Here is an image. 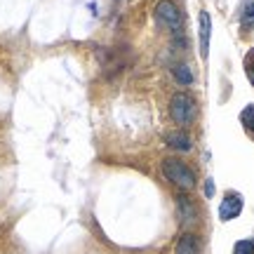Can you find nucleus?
<instances>
[{
    "instance_id": "2",
    "label": "nucleus",
    "mask_w": 254,
    "mask_h": 254,
    "mask_svg": "<svg viewBox=\"0 0 254 254\" xmlns=\"http://www.w3.org/2000/svg\"><path fill=\"white\" fill-rule=\"evenodd\" d=\"M163 172L174 186H179L182 190L195 189V182H198V179H195V172H193L186 163H182V160H177V158L163 160Z\"/></svg>"
},
{
    "instance_id": "12",
    "label": "nucleus",
    "mask_w": 254,
    "mask_h": 254,
    "mask_svg": "<svg viewBox=\"0 0 254 254\" xmlns=\"http://www.w3.org/2000/svg\"><path fill=\"white\" fill-rule=\"evenodd\" d=\"M254 17V0H243L240 2V19L247 21V19Z\"/></svg>"
},
{
    "instance_id": "13",
    "label": "nucleus",
    "mask_w": 254,
    "mask_h": 254,
    "mask_svg": "<svg viewBox=\"0 0 254 254\" xmlns=\"http://www.w3.org/2000/svg\"><path fill=\"white\" fill-rule=\"evenodd\" d=\"M233 254H254L252 240H238L236 245H233Z\"/></svg>"
},
{
    "instance_id": "7",
    "label": "nucleus",
    "mask_w": 254,
    "mask_h": 254,
    "mask_svg": "<svg viewBox=\"0 0 254 254\" xmlns=\"http://www.w3.org/2000/svg\"><path fill=\"white\" fill-rule=\"evenodd\" d=\"M174 254H200V240L195 233H182L177 245H174Z\"/></svg>"
},
{
    "instance_id": "9",
    "label": "nucleus",
    "mask_w": 254,
    "mask_h": 254,
    "mask_svg": "<svg viewBox=\"0 0 254 254\" xmlns=\"http://www.w3.org/2000/svg\"><path fill=\"white\" fill-rule=\"evenodd\" d=\"M240 125H243V129L247 132V136L254 139V104H250V106L243 109V113H240Z\"/></svg>"
},
{
    "instance_id": "8",
    "label": "nucleus",
    "mask_w": 254,
    "mask_h": 254,
    "mask_svg": "<svg viewBox=\"0 0 254 254\" xmlns=\"http://www.w3.org/2000/svg\"><path fill=\"white\" fill-rule=\"evenodd\" d=\"M165 141H167V146H172L174 151H190V136L186 132H182V129L167 132Z\"/></svg>"
},
{
    "instance_id": "6",
    "label": "nucleus",
    "mask_w": 254,
    "mask_h": 254,
    "mask_svg": "<svg viewBox=\"0 0 254 254\" xmlns=\"http://www.w3.org/2000/svg\"><path fill=\"white\" fill-rule=\"evenodd\" d=\"M209 33H212V19H209V12H200L198 17V36H200V57L207 59L209 55Z\"/></svg>"
},
{
    "instance_id": "14",
    "label": "nucleus",
    "mask_w": 254,
    "mask_h": 254,
    "mask_svg": "<svg viewBox=\"0 0 254 254\" xmlns=\"http://www.w3.org/2000/svg\"><path fill=\"white\" fill-rule=\"evenodd\" d=\"M205 193H207V195L214 193V184H212V179H207V184H205Z\"/></svg>"
},
{
    "instance_id": "5",
    "label": "nucleus",
    "mask_w": 254,
    "mask_h": 254,
    "mask_svg": "<svg viewBox=\"0 0 254 254\" xmlns=\"http://www.w3.org/2000/svg\"><path fill=\"white\" fill-rule=\"evenodd\" d=\"M240 212H243V195L236 193V190H228L226 195H224V200L219 202V219L221 221H231Z\"/></svg>"
},
{
    "instance_id": "11",
    "label": "nucleus",
    "mask_w": 254,
    "mask_h": 254,
    "mask_svg": "<svg viewBox=\"0 0 254 254\" xmlns=\"http://www.w3.org/2000/svg\"><path fill=\"white\" fill-rule=\"evenodd\" d=\"M243 66H245V75H247V80H250V85H254V47L247 50L245 59H243Z\"/></svg>"
},
{
    "instance_id": "10",
    "label": "nucleus",
    "mask_w": 254,
    "mask_h": 254,
    "mask_svg": "<svg viewBox=\"0 0 254 254\" xmlns=\"http://www.w3.org/2000/svg\"><path fill=\"white\" fill-rule=\"evenodd\" d=\"M172 75H174V80L179 82V85H190L193 82V73H190V68L186 66V64H174L172 66Z\"/></svg>"
},
{
    "instance_id": "1",
    "label": "nucleus",
    "mask_w": 254,
    "mask_h": 254,
    "mask_svg": "<svg viewBox=\"0 0 254 254\" xmlns=\"http://www.w3.org/2000/svg\"><path fill=\"white\" fill-rule=\"evenodd\" d=\"M195 116H198V104H195V99L190 97L189 92L172 94V99H170V118H172L174 125L186 127L195 120Z\"/></svg>"
},
{
    "instance_id": "3",
    "label": "nucleus",
    "mask_w": 254,
    "mask_h": 254,
    "mask_svg": "<svg viewBox=\"0 0 254 254\" xmlns=\"http://www.w3.org/2000/svg\"><path fill=\"white\" fill-rule=\"evenodd\" d=\"M155 19H158L160 26L170 28V31H174V33H179L182 26H184L182 9L177 7L174 0H160V2L155 5Z\"/></svg>"
},
{
    "instance_id": "15",
    "label": "nucleus",
    "mask_w": 254,
    "mask_h": 254,
    "mask_svg": "<svg viewBox=\"0 0 254 254\" xmlns=\"http://www.w3.org/2000/svg\"><path fill=\"white\" fill-rule=\"evenodd\" d=\"M252 245H254V240H252Z\"/></svg>"
},
{
    "instance_id": "4",
    "label": "nucleus",
    "mask_w": 254,
    "mask_h": 254,
    "mask_svg": "<svg viewBox=\"0 0 254 254\" xmlns=\"http://www.w3.org/2000/svg\"><path fill=\"white\" fill-rule=\"evenodd\" d=\"M177 217L184 228H190L198 224V207L189 195H177Z\"/></svg>"
}]
</instances>
